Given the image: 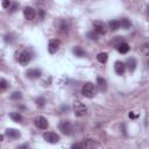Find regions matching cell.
<instances>
[{"instance_id": "obj_24", "label": "cell", "mask_w": 149, "mask_h": 149, "mask_svg": "<svg viewBox=\"0 0 149 149\" xmlns=\"http://www.w3.org/2000/svg\"><path fill=\"white\" fill-rule=\"evenodd\" d=\"M87 37L90 38V40H93V41H95V40H98V35H97V33L94 31H90V33H87Z\"/></svg>"}, {"instance_id": "obj_6", "label": "cell", "mask_w": 149, "mask_h": 149, "mask_svg": "<svg viewBox=\"0 0 149 149\" xmlns=\"http://www.w3.org/2000/svg\"><path fill=\"white\" fill-rule=\"evenodd\" d=\"M17 59H19V63H20L21 65H27V64L31 61V56H30V54H29L27 50H23V51H21V52L19 54Z\"/></svg>"}, {"instance_id": "obj_30", "label": "cell", "mask_w": 149, "mask_h": 149, "mask_svg": "<svg viewBox=\"0 0 149 149\" xmlns=\"http://www.w3.org/2000/svg\"><path fill=\"white\" fill-rule=\"evenodd\" d=\"M147 64H148V66H149V55H148V62H147Z\"/></svg>"}, {"instance_id": "obj_14", "label": "cell", "mask_w": 149, "mask_h": 149, "mask_svg": "<svg viewBox=\"0 0 149 149\" xmlns=\"http://www.w3.org/2000/svg\"><path fill=\"white\" fill-rule=\"evenodd\" d=\"M68 29H69V26H68V22H66V21H64V20L58 21V23H57V30H58V31H61V33H66Z\"/></svg>"}, {"instance_id": "obj_15", "label": "cell", "mask_w": 149, "mask_h": 149, "mask_svg": "<svg viewBox=\"0 0 149 149\" xmlns=\"http://www.w3.org/2000/svg\"><path fill=\"white\" fill-rule=\"evenodd\" d=\"M97 84H98V87H99L100 91H106V90H107L106 80H105L102 77H98V78H97Z\"/></svg>"}, {"instance_id": "obj_20", "label": "cell", "mask_w": 149, "mask_h": 149, "mask_svg": "<svg viewBox=\"0 0 149 149\" xmlns=\"http://www.w3.org/2000/svg\"><path fill=\"white\" fill-rule=\"evenodd\" d=\"M107 58H108V55L106 52H100V54L97 55V59L100 63H106L107 62Z\"/></svg>"}, {"instance_id": "obj_29", "label": "cell", "mask_w": 149, "mask_h": 149, "mask_svg": "<svg viewBox=\"0 0 149 149\" xmlns=\"http://www.w3.org/2000/svg\"><path fill=\"white\" fill-rule=\"evenodd\" d=\"M129 116H130V118H135V115H134L133 113H129Z\"/></svg>"}, {"instance_id": "obj_3", "label": "cell", "mask_w": 149, "mask_h": 149, "mask_svg": "<svg viewBox=\"0 0 149 149\" xmlns=\"http://www.w3.org/2000/svg\"><path fill=\"white\" fill-rule=\"evenodd\" d=\"M93 30H94L97 34L102 35V34H106V31H107V26H106L105 22L97 20V21H93Z\"/></svg>"}, {"instance_id": "obj_23", "label": "cell", "mask_w": 149, "mask_h": 149, "mask_svg": "<svg viewBox=\"0 0 149 149\" xmlns=\"http://www.w3.org/2000/svg\"><path fill=\"white\" fill-rule=\"evenodd\" d=\"M10 98H12L13 100H19V99L22 98V95H21L20 92H13V93L10 94Z\"/></svg>"}, {"instance_id": "obj_26", "label": "cell", "mask_w": 149, "mask_h": 149, "mask_svg": "<svg viewBox=\"0 0 149 149\" xmlns=\"http://www.w3.org/2000/svg\"><path fill=\"white\" fill-rule=\"evenodd\" d=\"M44 102H45L44 98H37V99H36V104H37L38 106H41V107L44 105Z\"/></svg>"}, {"instance_id": "obj_21", "label": "cell", "mask_w": 149, "mask_h": 149, "mask_svg": "<svg viewBox=\"0 0 149 149\" xmlns=\"http://www.w3.org/2000/svg\"><path fill=\"white\" fill-rule=\"evenodd\" d=\"M9 116H10V119H12L13 121H15V122H21V121H22V116H21V114H19V113H10Z\"/></svg>"}, {"instance_id": "obj_18", "label": "cell", "mask_w": 149, "mask_h": 149, "mask_svg": "<svg viewBox=\"0 0 149 149\" xmlns=\"http://www.w3.org/2000/svg\"><path fill=\"white\" fill-rule=\"evenodd\" d=\"M108 26H109L111 30H113V31L118 30V29L121 27V24H120V21H119V20H111V21L108 22Z\"/></svg>"}, {"instance_id": "obj_1", "label": "cell", "mask_w": 149, "mask_h": 149, "mask_svg": "<svg viewBox=\"0 0 149 149\" xmlns=\"http://www.w3.org/2000/svg\"><path fill=\"white\" fill-rule=\"evenodd\" d=\"M97 93V87L92 83H85L81 87V94L86 98H93Z\"/></svg>"}, {"instance_id": "obj_25", "label": "cell", "mask_w": 149, "mask_h": 149, "mask_svg": "<svg viewBox=\"0 0 149 149\" xmlns=\"http://www.w3.org/2000/svg\"><path fill=\"white\" fill-rule=\"evenodd\" d=\"M0 86H1V90H5V88L8 86L7 80H6V79H3V78H1V79H0Z\"/></svg>"}, {"instance_id": "obj_7", "label": "cell", "mask_w": 149, "mask_h": 149, "mask_svg": "<svg viewBox=\"0 0 149 149\" xmlns=\"http://www.w3.org/2000/svg\"><path fill=\"white\" fill-rule=\"evenodd\" d=\"M43 139H44L47 142H49V143H57V142L59 141L58 134H56V133H54V132H45V133L43 134Z\"/></svg>"}, {"instance_id": "obj_19", "label": "cell", "mask_w": 149, "mask_h": 149, "mask_svg": "<svg viewBox=\"0 0 149 149\" xmlns=\"http://www.w3.org/2000/svg\"><path fill=\"white\" fill-rule=\"evenodd\" d=\"M72 51H73V54H74L76 56H78V57H84V56H85V51H84L80 47H74V48L72 49Z\"/></svg>"}, {"instance_id": "obj_12", "label": "cell", "mask_w": 149, "mask_h": 149, "mask_svg": "<svg viewBox=\"0 0 149 149\" xmlns=\"http://www.w3.org/2000/svg\"><path fill=\"white\" fill-rule=\"evenodd\" d=\"M27 77L28 78H31V79H35V78H38L41 76V70L38 69H29L27 72H26Z\"/></svg>"}, {"instance_id": "obj_9", "label": "cell", "mask_w": 149, "mask_h": 149, "mask_svg": "<svg viewBox=\"0 0 149 149\" xmlns=\"http://www.w3.org/2000/svg\"><path fill=\"white\" fill-rule=\"evenodd\" d=\"M34 123L37 128L40 129H47L48 128V120L44 118V116H37L35 120H34Z\"/></svg>"}, {"instance_id": "obj_28", "label": "cell", "mask_w": 149, "mask_h": 149, "mask_svg": "<svg viewBox=\"0 0 149 149\" xmlns=\"http://www.w3.org/2000/svg\"><path fill=\"white\" fill-rule=\"evenodd\" d=\"M16 8H17V5H16V3H14V5L12 6V8H10V12H15V10H16Z\"/></svg>"}, {"instance_id": "obj_2", "label": "cell", "mask_w": 149, "mask_h": 149, "mask_svg": "<svg viewBox=\"0 0 149 149\" xmlns=\"http://www.w3.org/2000/svg\"><path fill=\"white\" fill-rule=\"evenodd\" d=\"M72 108H73V113H74V115L78 116V118L84 116V115L86 114V112H87V107H86L81 101H79V100H76V101L73 102Z\"/></svg>"}, {"instance_id": "obj_27", "label": "cell", "mask_w": 149, "mask_h": 149, "mask_svg": "<svg viewBox=\"0 0 149 149\" xmlns=\"http://www.w3.org/2000/svg\"><path fill=\"white\" fill-rule=\"evenodd\" d=\"M1 5H2L3 8H8L9 5H10V0H2L1 1Z\"/></svg>"}, {"instance_id": "obj_10", "label": "cell", "mask_w": 149, "mask_h": 149, "mask_svg": "<svg viewBox=\"0 0 149 149\" xmlns=\"http://www.w3.org/2000/svg\"><path fill=\"white\" fill-rule=\"evenodd\" d=\"M23 15H24V17L27 20H33V19H35L36 12H35V9L33 7H26L23 9Z\"/></svg>"}, {"instance_id": "obj_5", "label": "cell", "mask_w": 149, "mask_h": 149, "mask_svg": "<svg viewBox=\"0 0 149 149\" xmlns=\"http://www.w3.org/2000/svg\"><path fill=\"white\" fill-rule=\"evenodd\" d=\"M71 147L72 148H97V147H99V144L97 142H94L93 140L87 139L86 141H84L81 143H74V144H72Z\"/></svg>"}, {"instance_id": "obj_11", "label": "cell", "mask_w": 149, "mask_h": 149, "mask_svg": "<svg viewBox=\"0 0 149 149\" xmlns=\"http://www.w3.org/2000/svg\"><path fill=\"white\" fill-rule=\"evenodd\" d=\"M114 70H115V72L118 74H123V72L126 70V64L122 63V62H120V61H118L114 64Z\"/></svg>"}, {"instance_id": "obj_16", "label": "cell", "mask_w": 149, "mask_h": 149, "mask_svg": "<svg viewBox=\"0 0 149 149\" xmlns=\"http://www.w3.org/2000/svg\"><path fill=\"white\" fill-rule=\"evenodd\" d=\"M116 49H118L119 52H121V54H126V52H128V50H129V44L126 43V42H121V43L116 47Z\"/></svg>"}, {"instance_id": "obj_4", "label": "cell", "mask_w": 149, "mask_h": 149, "mask_svg": "<svg viewBox=\"0 0 149 149\" xmlns=\"http://www.w3.org/2000/svg\"><path fill=\"white\" fill-rule=\"evenodd\" d=\"M58 128H59V130H61L63 134H65V135H70V134L72 133V125H71V122L68 121V120L61 121L59 125H58Z\"/></svg>"}, {"instance_id": "obj_22", "label": "cell", "mask_w": 149, "mask_h": 149, "mask_svg": "<svg viewBox=\"0 0 149 149\" xmlns=\"http://www.w3.org/2000/svg\"><path fill=\"white\" fill-rule=\"evenodd\" d=\"M120 24H121V27L125 28V29H128V28L130 27V22H129L127 19H121V20H120Z\"/></svg>"}, {"instance_id": "obj_17", "label": "cell", "mask_w": 149, "mask_h": 149, "mask_svg": "<svg viewBox=\"0 0 149 149\" xmlns=\"http://www.w3.org/2000/svg\"><path fill=\"white\" fill-rule=\"evenodd\" d=\"M126 65H127L128 70L130 72H133L135 70V68H136V61H135V58H128L127 62H126Z\"/></svg>"}, {"instance_id": "obj_8", "label": "cell", "mask_w": 149, "mask_h": 149, "mask_svg": "<svg viewBox=\"0 0 149 149\" xmlns=\"http://www.w3.org/2000/svg\"><path fill=\"white\" fill-rule=\"evenodd\" d=\"M59 47H61V42H59L58 40H56V38H52V40L49 41L48 51H49L50 54H56V52L58 51Z\"/></svg>"}, {"instance_id": "obj_13", "label": "cell", "mask_w": 149, "mask_h": 149, "mask_svg": "<svg viewBox=\"0 0 149 149\" xmlns=\"http://www.w3.org/2000/svg\"><path fill=\"white\" fill-rule=\"evenodd\" d=\"M6 135H7L9 139H12V140L19 139V137L21 136L20 132H19V130H16V129H13V128H9V129H7V130H6Z\"/></svg>"}]
</instances>
